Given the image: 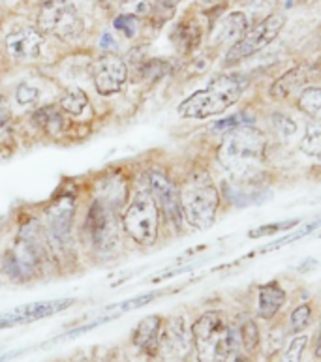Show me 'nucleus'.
I'll return each instance as SVG.
<instances>
[{"mask_svg": "<svg viewBox=\"0 0 321 362\" xmlns=\"http://www.w3.org/2000/svg\"><path fill=\"white\" fill-rule=\"evenodd\" d=\"M265 136L254 126H239L223 136L218 160L229 173L248 179L259 171L265 158Z\"/></svg>", "mask_w": 321, "mask_h": 362, "instance_id": "f257e3e1", "label": "nucleus"}, {"mask_svg": "<svg viewBox=\"0 0 321 362\" xmlns=\"http://www.w3.org/2000/svg\"><path fill=\"white\" fill-rule=\"evenodd\" d=\"M245 85V77L237 74L220 76L205 90H197L186 98L177 111L185 119H207L214 115H222L239 100Z\"/></svg>", "mask_w": 321, "mask_h": 362, "instance_id": "f03ea898", "label": "nucleus"}, {"mask_svg": "<svg viewBox=\"0 0 321 362\" xmlns=\"http://www.w3.org/2000/svg\"><path fill=\"white\" fill-rule=\"evenodd\" d=\"M197 362H228L235 347V330L220 312H205L192 325Z\"/></svg>", "mask_w": 321, "mask_h": 362, "instance_id": "7ed1b4c3", "label": "nucleus"}, {"mask_svg": "<svg viewBox=\"0 0 321 362\" xmlns=\"http://www.w3.org/2000/svg\"><path fill=\"white\" fill-rule=\"evenodd\" d=\"M185 220L196 229H209L216 220L220 194L214 184L205 179H194L180 194Z\"/></svg>", "mask_w": 321, "mask_h": 362, "instance_id": "20e7f679", "label": "nucleus"}, {"mask_svg": "<svg viewBox=\"0 0 321 362\" xmlns=\"http://www.w3.org/2000/svg\"><path fill=\"white\" fill-rule=\"evenodd\" d=\"M122 226L137 244L151 246L158 238L160 227V209L151 192H143L132 201L128 211L124 212Z\"/></svg>", "mask_w": 321, "mask_h": 362, "instance_id": "39448f33", "label": "nucleus"}, {"mask_svg": "<svg viewBox=\"0 0 321 362\" xmlns=\"http://www.w3.org/2000/svg\"><path fill=\"white\" fill-rule=\"evenodd\" d=\"M42 33L53 34L64 42H76L83 34V19L68 0H47L38 16Z\"/></svg>", "mask_w": 321, "mask_h": 362, "instance_id": "423d86ee", "label": "nucleus"}, {"mask_svg": "<svg viewBox=\"0 0 321 362\" xmlns=\"http://www.w3.org/2000/svg\"><path fill=\"white\" fill-rule=\"evenodd\" d=\"M284 25H286V17L280 16V13H274V16H269L267 19H263L254 28L246 30L243 34V38L229 47L228 54H226V64H237L240 60L259 53L262 49L267 47L272 40L276 38L278 34L282 33Z\"/></svg>", "mask_w": 321, "mask_h": 362, "instance_id": "0eeeda50", "label": "nucleus"}, {"mask_svg": "<svg viewBox=\"0 0 321 362\" xmlns=\"http://www.w3.org/2000/svg\"><path fill=\"white\" fill-rule=\"evenodd\" d=\"M76 214V203L71 197H60L49 206L45 216V237L54 252H62L71 243V223Z\"/></svg>", "mask_w": 321, "mask_h": 362, "instance_id": "6e6552de", "label": "nucleus"}, {"mask_svg": "<svg viewBox=\"0 0 321 362\" xmlns=\"http://www.w3.org/2000/svg\"><path fill=\"white\" fill-rule=\"evenodd\" d=\"M87 231L91 243L98 252H113L119 246V231L113 211L100 201H94L87 214Z\"/></svg>", "mask_w": 321, "mask_h": 362, "instance_id": "1a4fd4ad", "label": "nucleus"}, {"mask_svg": "<svg viewBox=\"0 0 321 362\" xmlns=\"http://www.w3.org/2000/svg\"><path fill=\"white\" fill-rule=\"evenodd\" d=\"M76 304V298H51V300H36V303L23 304L17 308L0 315V329H10L19 325L34 323L40 319L51 317L60 312H66Z\"/></svg>", "mask_w": 321, "mask_h": 362, "instance_id": "9d476101", "label": "nucleus"}, {"mask_svg": "<svg viewBox=\"0 0 321 362\" xmlns=\"http://www.w3.org/2000/svg\"><path fill=\"white\" fill-rule=\"evenodd\" d=\"M148 188H151V195L156 201L158 209H162L163 216L168 218L171 226H175L180 231L185 214H182L180 192L177 189V186L163 173L153 171V173H148Z\"/></svg>", "mask_w": 321, "mask_h": 362, "instance_id": "9b49d317", "label": "nucleus"}, {"mask_svg": "<svg viewBox=\"0 0 321 362\" xmlns=\"http://www.w3.org/2000/svg\"><path fill=\"white\" fill-rule=\"evenodd\" d=\"M93 79L94 87L100 94L111 96L115 92H119L122 85L128 79V68L126 62L120 57L113 53H105L100 57L93 66Z\"/></svg>", "mask_w": 321, "mask_h": 362, "instance_id": "f8f14e48", "label": "nucleus"}, {"mask_svg": "<svg viewBox=\"0 0 321 362\" xmlns=\"http://www.w3.org/2000/svg\"><path fill=\"white\" fill-rule=\"evenodd\" d=\"M42 45H44V36L33 27L17 28L11 34H8V38H6L8 54L19 62L38 59Z\"/></svg>", "mask_w": 321, "mask_h": 362, "instance_id": "ddd939ff", "label": "nucleus"}, {"mask_svg": "<svg viewBox=\"0 0 321 362\" xmlns=\"http://www.w3.org/2000/svg\"><path fill=\"white\" fill-rule=\"evenodd\" d=\"M160 332H162V317L148 315L141 319L134 330V346L139 347L145 355L154 357L160 349Z\"/></svg>", "mask_w": 321, "mask_h": 362, "instance_id": "4468645a", "label": "nucleus"}, {"mask_svg": "<svg viewBox=\"0 0 321 362\" xmlns=\"http://www.w3.org/2000/svg\"><path fill=\"white\" fill-rule=\"evenodd\" d=\"M310 71V66L300 64L297 68H291V70L286 71L282 77H278L274 85L271 87L272 100H286V98H289L297 90H300V87L308 81Z\"/></svg>", "mask_w": 321, "mask_h": 362, "instance_id": "2eb2a0df", "label": "nucleus"}, {"mask_svg": "<svg viewBox=\"0 0 321 362\" xmlns=\"http://www.w3.org/2000/svg\"><path fill=\"white\" fill-rule=\"evenodd\" d=\"M286 303V291L278 281H269L259 291V315L263 319H272Z\"/></svg>", "mask_w": 321, "mask_h": 362, "instance_id": "dca6fc26", "label": "nucleus"}, {"mask_svg": "<svg viewBox=\"0 0 321 362\" xmlns=\"http://www.w3.org/2000/svg\"><path fill=\"white\" fill-rule=\"evenodd\" d=\"M163 344L168 346V349L175 353H186L190 347V336H188V329H186L185 317H173L169 321L168 329L163 332Z\"/></svg>", "mask_w": 321, "mask_h": 362, "instance_id": "f3484780", "label": "nucleus"}, {"mask_svg": "<svg viewBox=\"0 0 321 362\" xmlns=\"http://www.w3.org/2000/svg\"><path fill=\"white\" fill-rule=\"evenodd\" d=\"M248 28V19H246L245 13L240 11H235L231 16H228L220 23L216 33V40L220 44H233V42H239L243 38V34L246 33Z\"/></svg>", "mask_w": 321, "mask_h": 362, "instance_id": "a211bd4d", "label": "nucleus"}, {"mask_svg": "<svg viewBox=\"0 0 321 362\" xmlns=\"http://www.w3.org/2000/svg\"><path fill=\"white\" fill-rule=\"evenodd\" d=\"M171 40L175 42L177 49L182 51V53H190L192 49H196L199 45V40H202V28L196 21L192 19H186V21H180L175 28V33L171 34Z\"/></svg>", "mask_w": 321, "mask_h": 362, "instance_id": "6ab92c4d", "label": "nucleus"}, {"mask_svg": "<svg viewBox=\"0 0 321 362\" xmlns=\"http://www.w3.org/2000/svg\"><path fill=\"white\" fill-rule=\"evenodd\" d=\"M33 120L42 130L49 132V134H59L62 130V126H64V117H62L60 107H57V105H47V107L38 109L33 115Z\"/></svg>", "mask_w": 321, "mask_h": 362, "instance_id": "aec40b11", "label": "nucleus"}, {"mask_svg": "<svg viewBox=\"0 0 321 362\" xmlns=\"http://www.w3.org/2000/svg\"><path fill=\"white\" fill-rule=\"evenodd\" d=\"M297 105L306 117H310L316 122H321V88L306 87L305 90L300 92Z\"/></svg>", "mask_w": 321, "mask_h": 362, "instance_id": "412c9836", "label": "nucleus"}, {"mask_svg": "<svg viewBox=\"0 0 321 362\" xmlns=\"http://www.w3.org/2000/svg\"><path fill=\"white\" fill-rule=\"evenodd\" d=\"M158 295H160L158 291H154V293H147V295H139V297L126 298V300H122V303L109 304V306H105L104 308V314L119 317V315L126 314V312H132V310H137V308H141V306H147V304L153 303L154 298L158 297Z\"/></svg>", "mask_w": 321, "mask_h": 362, "instance_id": "4be33fe9", "label": "nucleus"}, {"mask_svg": "<svg viewBox=\"0 0 321 362\" xmlns=\"http://www.w3.org/2000/svg\"><path fill=\"white\" fill-rule=\"evenodd\" d=\"M88 103L87 94L81 88H70L64 92V96L60 98V107L62 111L70 115H81Z\"/></svg>", "mask_w": 321, "mask_h": 362, "instance_id": "5701e85b", "label": "nucleus"}, {"mask_svg": "<svg viewBox=\"0 0 321 362\" xmlns=\"http://www.w3.org/2000/svg\"><path fill=\"white\" fill-rule=\"evenodd\" d=\"M300 151L321 160V124H312L306 128L305 137L300 141Z\"/></svg>", "mask_w": 321, "mask_h": 362, "instance_id": "b1692460", "label": "nucleus"}, {"mask_svg": "<svg viewBox=\"0 0 321 362\" xmlns=\"http://www.w3.org/2000/svg\"><path fill=\"white\" fill-rule=\"evenodd\" d=\"M317 227H321V220H316V222H312V223H306V226L300 227L299 231L289 233L288 237H284V238H280V240H274V243L267 244V246H263V248L259 250V254H267V252H271V250L282 248V246H286V244L295 243V240H299V238H303L305 235H310L312 231H316Z\"/></svg>", "mask_w": 321, "mask_h": 362, "instance_id": "393cba45", "label": "nucleus"}, {"mask_svg": "<svg viewBox=\"0 0 321 362\" xmlns=\"http://www.w3.org/2000/svg\"><path fill=\"white\" fill-rule=\"evenodd\" d=\"M239 334L246 351H254V349L259 346V330H257V325L254 323L250 317L245 319V321L240 323Z\"/></svg>", "mask_w": 321, "mask_h": 362, "instance_id": "a878e982", "label": "nucleus"}, {"mask_svg": "<svg viewBox=\"0 0 321 362\" xmlns=\"http://www.w3.org/2000/svg\"><path fill=\"white\" fill-rule=\"evenodd\" d=\"M299 226V220L295 218V220H286V222H274V223H267V226H259L256 229H252L248 233V237L252 238H259V237H271L274 233H280V231H288L291 227Z\"/></svg>", "mask_w": 321, "mask_h": 362, "instance_id": "bb28decb", "label": "nucleus"}, {"mask_svg": "<svg viewBox=\"0 0 321 362\" xmlns=\"http://www.w3.org/2000/svg\"><path fill=\"white\" fill-rule=\"evenodd\" d=\"M306 341H308V338H306V336H297V338H293V340L288 344V347H286V351H284L280 362H300L303 361V351H305Z\"/></svg>", "mask_w": 321, "mask_h": 362, "instance_id": "cd10ccee", "label": "nucleus"}, {"mask_svg": "<svg viewBox=\"0 0 321 362\" xmlns=\"http://www.w3.org/2000/svg\"><path fill=\"white\" fill-rule=\"evenodd\" d=\"M139 71H141V76L148 81H156L160 77L168 71V62L165 60H158V59H153V60H147V62H143L139 66Z\"/></svg>", "mask_w": 321, "mask_h": 362, "instance_id": "c85d7f7f", "label": "nucleus"}, {"mask_svg": "<svg viewBox=\"0 0 321 362\" xmlns=\"http://www.w3.org/2000/svg\"><path fill=\"white\" fill-rule=\"evenodd\" d=\"M254 122L250 115H245V113H237V115H231L228 119H222L214 122L213 124V130L214 132H223V130H233V128H239V126H250Z\"/></svg>", "mask_w": 321, "mask_h": 362, "instance_id": "c756f323", "label": "nucleus"}, {"mask_svg": "<svg viewBox=\"0 0 321 362\" xmlns=\"http://www.w3.org/2000/svg\"><path fill=\"white\" fill-rule=\"evenodd\" d=\"M312 321V310L308 304H303L299 308L293 310V314H291V330L293 332H300V330H305Z\"/></svg>", "mask_w": 321, "mask_h": 362, "instance_id": "7c9ffc66", "label": "nucleus"}, {"mask_svg": "<svg viewBox=\"0 0 321 362\" xmlns=\"http://www.w3.org/2000/svg\"><path fill=\"white\" fill-rule=\"evenodd\" d=\"M113 27L124 34L126 38H134L137 34V17L130 16V13H120V16L115 19Z\"/></svg>", "mask_w": 321, "mask_h": 362, "instance_id": "2f4dec72", "label": "nucleus"}, {"mask_svg": "<svg viewBox=\"0 0 321 362\" xmlns=\"http://www.w3.org/2000/svg\"><path fill=\"white\" fill-rule=\"evenodd\" d=\"M272 124H274V130H276L278 136L284 137V139L295 136V132H297V124L289 117H286V115H274L272 117Z\"/></svg>", "mask_w": 321, "mask_h": 362, "instance_id": "473e14b6", "label": "nucleus"}, {"mask_svg": "<svg viewBox=\"0 0 321 362\" xmlns=\"http://www.w3.org/2000/svg\"><path fill=\"white\" fill-rule=\"evenodd\" d=\"M40 98V90L33 85H28V83H23L17 88V102L21 103V105H34V103L38 102Z\"/></svg>", "mask_w": 321, "mask_h": 362, "instance_id": "72a5a7b5", "label": "nucleus"}, {"mask_svg": "<svg viewBox=\"0 0 321 362\" xmlns=\"http://www.w3.org/2000/svg\"><path fill=\"white\" fill-rule=\"evenodd\" d=\"M151 10V6H148L147 0H132L130 4L126 6V13H130V16L137 17V16H145Z\"/></svg>", "mask_w": 321, "mask_h": 362, "instance_id": "f704fd0d", "label": "nucleus"}, {"mask_svg": "<svg viewBox=\"0 0 321 362\" xmlns=\"http://www.w3.org/2000/svg\"><path fill=\"white\" fill-rule=\"evenodd\" d=\"M100 47L104 49L105 53H111L117 49V40L113 38V34L111 33H104L102 34V38H100Z\"/></svg>", "mask_w": 321, "mask_h": 362, "instance_id": "c9c22d12", "label": "nucleus"}, {"mask_svg": "<svg viewBox=\"0 0 321 362\" xmlns=\"http://www.w3.org/2000/svg\"><path fill=\"white\" fill-rule=\"evenodd\" d=\"M10 117H11L10 105H8V102H6V98L0 94V128L8 124Z\"/></svg>", "mask_w": 321, "mask_h": 362, "instance_id": "e433bc0d", "label": "nucleus"}, {"mask_svg": "<svg viewBox=\"0 0 321 362\" xmlns=\"http://www.w3.org/2000/svg\"><path fill=\"white\" fill-rule=\"evenodd\" d=\"M317 265H320V263H317V259H314V257H308V259H305V261H303V263H300L299 267H297V272H300V274H305V272L314 271V269H316Z\"/></svg>", "mask_w": 321, "mask_h": 362, "instance_id": "4c0bfd02", "label": "nucleus"}, {"mask_svg": "<svg viewBox=\"0 0 321 362\" xmlns=\"http://www.w3.org/2000/svg\"><path fill=\"white\" fill-rule=\"evenodd\" d=\"M316 357L321 358V329H320V336H317V344H316Z\"/></svg>", "mask_w": 321, "mask_h": 362, "instance_id": "58836bf2", "label": "nucleus"}, {"mask_svg": "<svg viewBox=\"0 0 321 362\" xmlns=\"http://www.w3.org/2000/svg\"><path fill=\"white\" fill-rule=\"evenodd\" d=\"M310 68H312V71H320V76H321V60L320 62H316L314 66H310Z\"/></svg>", "mask_w": 321, "mask_h": 362, "instance_id": "ea45409f", "label": "nucleus"}, {"mask_svg": "<svg viewBox=\"0 0 321 362\" xmlns=\"http://www.w3.org/2000/svg\"><path fill=\"white\" fill-rule=\"evenodd\" d=\"M233 362H250V358H248V357H243V355H239V357L235 358Z\"/></svg>", "mask_w": 321, "mask_h": 362, "instance_id": "a19ab883", "label": "nucleus"}, {"mask_svg": "<svg viewBox=\"0 0 321 362\" xmlns=\"http://www.w3.org/2000/svg\"><path fill=\"white\" fill-rule=\"evenodd\" d=\"M104 2H111V0H104Z\"/></svg>", "mask_w": 321, "mask_h": 362, "instance_id": "79ce46f5", "label": "nucleus"}]
</instances>
